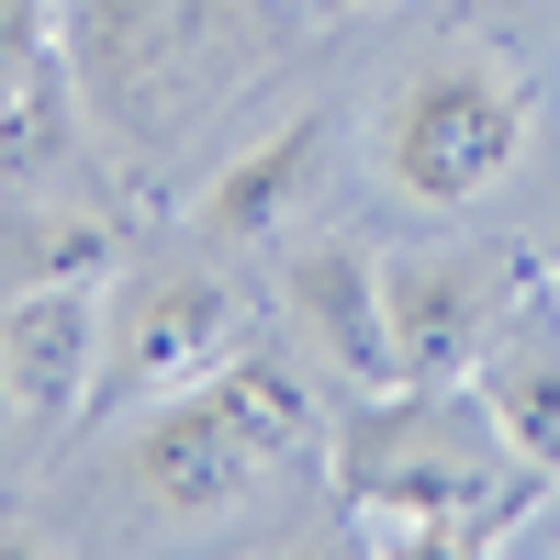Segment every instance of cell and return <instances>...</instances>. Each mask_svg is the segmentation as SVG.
<instances>
[{"mask_svg":"<svg viewBox=\"0 0 560 560\" xmlns=\"http://www.w3.org/2000/svg\"><path fill=\"white\" fill-rule=\"evenodd\" d=\"M269 471H280L269 438H258L213 382L168 393V415H158V427L135 438V459H124V482H135V504H147L158 527H213V516H236Z\"/></svg>","mask_w":560,"mask_h":560,"instance_id":"cell-7","label":"cell"},{"mask_svg":"<svg viewBox=\"0 0 560 560\" xmlns=\"http://www.w3.org/2000/svg\"><path fill=\"white\" fill-rule=\"evenodd\" d=\"M337 493L370 549H427V560H471L504 549L538 504H549V459H527L504 438V415L471 382H393V393H359L337 415Z\"/></svg>","mask_w":560,"mask_h":560,"instance_id":"cell-1","label":"cell"},{"mask_svg":"<svg viewBox=\"0 0 560 560\" xmlns=\"http://www.w3.org/2000/svg\"><path fill=\"white\" fill-rule=\"evenodd\" d=\"M68 124H90V113H79V79H68V45H57V57L0 102V179H45L68 158Z\"/></svg>","mask_w":560,"mask_h":560,"instance_id":"cell-11","label":"cell"},{"mask_svg":"<svg viewBox=\"0 0 560 560\" xmlns=\"http://www.w3.org/2000/svg\"><path fill=\"white\" fill-rule=\"evenodd\" d=\"M280 303H292V325L325 348V370H337L348 393H393V303H382V258H370L359 236H325V247H292L280 258Z\"/></svg>","mask_w":560,"mask_h":560,"instance_id":"cell-8","label":"cell"},{"mask_svg":"<svg viewBox=\"0 0 560 560\" xmlns=\"http://www.w3.org/2000/svg\"><path fill=\"white\" fill-rule=\"evenodd\" d=\"M102 303L113 280H23L0 303V404H12L23 438H68L90 404H102Z\"/></svg>","mask_w":560,"mask_h":560,"instance_id":"cell-6","label":"cell"},{"mask_svg":"<svg viewBox=\"0 0 560 560\" xmlns=\"http://www.w3.org/2000/svg\"><path fill=\"white\" fill-rule=\"evenodd\" d=\"M314 191H325V124L303 113V124L258 135L247 158H224V168L202 179L191 224H202L213 247H258V236H280V224H303V213H314Z\"/></svg>","mask_w":560,"mask_h":560,"instance_id":"cell-10","label":"cell"},{"mask_svg":"<svg viewBox=\"0 0 560 560\" xmlns=\"http://www.w3.org/2000/svg\"><path fill=\"white\" fill-rule=\"evenodd\" d=\"M516 292H527L516 247H404V258H382L393 370H404V382H471Z\"/></svg>","mask_w":560,"mask_h":560,"instance_id":"cell-5","label":"cell"},{"mask_svg":"<svg viewBox=\"0 0 560 560\" xmlns=\"http://www.w3.org/2000/svg\"><path fill=\"white\" fill-rule=\"evenodd\" d=\"M68 79L102 135H168L247 68V0H68Z\"/></svg>","mask_w":560,"mask_h":560,"instance_id":"cell-2","label":"cell"},{"mask_svg":"<svg viewBox=\"0 0 560 560\" xmlns=\"http://www.w3.org/2000/svg\"><path fill=\"white\" fill-rule=\"evenodd\" d=\"M527 79L493 68V57H427L382 90V124H370V147H382V179L404 202L427 213H471L504 168L527 158Z\"/></svg>","mask_w":560,"mask_h":560,"instance_id":"cell-3","label":"cell"},{"mask_svg":"<svg viewBox=\"0 0 560 560\" xmlns=\"http://www.w3.org/2000/svg\"><path fill=\"white\" fill-rule=\"evenodd\" d=\"M549 280H560V269H549Z\"/></svg>","mask_w":560,"mask_h":560,"instance_id":"cell-14","label":"cell"},{"mask_svg":"<svg viewBox=\"0 0 560 560\" xmlns=\"http://www.w3.org/2000/svg\"><path fill=\"white\" fill-rule=\"evenodd\" d=\"M471 393L504 415V438H516L527 459L560 471V280H549V269H527V292L504 303L493 348H482V370H471Z\"/></svg>","mask_w":560,"mask_h":560,"instance_id":"cell-9","label":"cell"},{"mask_svg":"<svg viewBox=\"0 0 560 560\" xmlns=\"http://www.w3.org/2000/svg\"><path fill=\"white\" fill-rule=\"evenodd\" d=\"M337 12H370V0H337Z\"/></svg>","mask_w":560,"mask_h":560,"instance_id":"cell-13","label":"cell"},{"mask_svg":"<svg viewBox=\"0 0 560 560\" xmlns=\"http://www.w3.org/2000/svg\"><path fill=\"white\" fill-rule=\"evenodd\" d=\"M247 292L224 269H147L102 303V404H168L213 382L224 359H247ZM90 404V415H102Z\"/></svg>","mask_w":560,"mask_h":560,"instance_id":"cell-4","label":"cell"},{"mask_svg":"<svg viewBox=\"0 0 560 560\" xmlns=\"http://www.w3.org/2000/svg\"><path fill=\"white\" fill-rule=\"evenodd\" d=\"M57 57V0H0V102Z\"/></svg>","mask_w":560,"mask_h":560,"instance_id":"cell-12","label":"cell"}]
</instances>
